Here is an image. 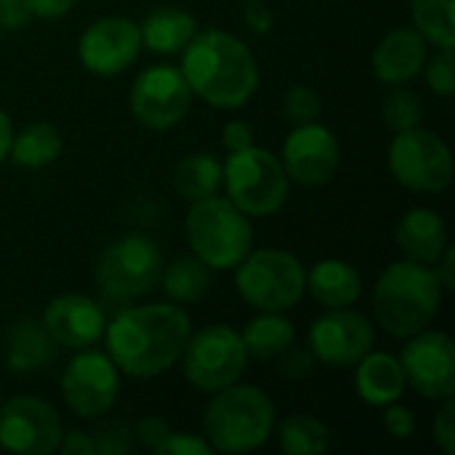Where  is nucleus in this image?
<instances>
[{
    "mask_svg": "<svg viewBox=\"0 0 455 455\" xmlns=\"http://www.w3.org/2000/svg\"><path fill=\"white\" fill-rule=\"evenodd\" d=\"M189 333V315L179 304L128 307L104 328L109 360L120 373L133 379H155L171 371Z\"/></svg>",
    "mask_w": 455,
    "mask_h": 455,
    "instance_id": "obj_1",
    "label": "nucleus"
},
{
    "mask_svg": "<svg viewBox=\"0 0 455 455\" xmlns=\"http://www.w3.org/2000/svg\"><path fill=\"white\" fill-rule=\"evenodd\" d=\"M181 75L205 104L237 109L259 88V67L251 48L224 29H197L181 51Z\"/></svg>",
    "mask_w": 455,
    "mask_h": 455,
    "instance_id": "obj_2",
    "label": "nucleus"
},
{
    "mask_svg": "<svg viewBox=\"0 0 455 455\" xmlns=\"http://www.w3.org/2000/svg\"><path fill=\"white\" fill-rule=\"evenodd\" d=\"M443 285L432 267L419 261L389 264L373 288V309L379 325L397 336L411 339L432 325L443 301Z\"/></svg>",
    "mask_w": 455,
    "mask_h": 455,
    "instance_id": "obj_3",
    "label": "nucleus"
},
{
    "mask_svg": "<svg viewBox=\"0 0 455 455\" xmlns=\"http://www.w3.org/2000/svg\"><path fill=\"white\" fill-rule=\"evenodd\" d=\"M277 413L269 395L253 384H229L213 392L203 429L213 453H251L275 435Z\"/></svg>",
    "mask_w": 455,
    "mask_h": 455,
    "instance_id": "obj_4",
    "label": "nucleus"
},
{
    "mask_svg": "<svg viewBox=\"0 0 455 455\" xmlns=\"http://www.w3.org/2000/svg\"><path fill=\"white\" fill-rule=\"evenodd\" d=\"M187 240L192 256L211 269H235L253 248V227L229 197H205L189 203Z\"/></svg>",
    "mask_w": 455,
    "mask_h": 455,
    "instance_id": "obj_5",
    "label": "nucleus"
},
{
    "mask_svg": "<svg viewBox=\"0 0 455 455\" xmlns=\"http://www.w3.org/2000/svg\"><path fill=\"white\" fill-rule=\"evenodd\" d=\"M235 288L256 312H288L307 293V269L288 251H251L235 267Z\"/></svg>",
    "mask_w": 455,
    "mask_h": 455,
    "instance_id": "obj_6",
    "label": "nucleus"
},
{
    "mask_svg": "<svg viewBox=\"0 0 455 455\" xmlns=\"http://www.w3.org/2000/svg\"><path fill=\"white\" fill-rule=\"evenodd\" d=\"M221 184L227 197L245 216H272L277 213L291 189V179L277 155L261 147H248L240 152H229L221 165Z\"/></svg>",
    "mask_w": 455,
    "mask_h": 455,
    "instance_id": "obj_7",
    "label": "nucleus"
},
{
    "mask_svg": "<svg viewBox=\"0 0 455 455\" xmlns=\"http://www.w3.org/2000/svg\"><path fill=\"white\" fill-rule=\"evenodd\" d=\"M163 272L160 248L144 235H125L104 248L96 264V283L107 301L128 304L147 296Z\"/></svg>",
    "mask_w": 455,
    "mask_h": 455,
    "instance_id": "obj_8",
    "label": "nucleus"
},
{
    "mask_svg": "<svg viewBox=\"0 0 455 455\" xmlns=\"http://www.w3.org/2000/svg\"><path fill=\"white\" fill-rule=\"evenodd\" d=\"M179 360L187 381L195 389L213 395L240 381L248 365V352L240 331L229 325H205L197 333H189Z\"/></svg>",
    "mask_w": 455,
    "mask_h": 455,
    "instance_id": "obj_9",
    "label": "nucleus"
},
{
    "mask_svg": "<svg viewBox=\"0 0 455 455\" xmlns=\"http://www.w3.org/2000/svg\"><path fill=\"white\" fill-rule=\"evenodd\" d=\"M389 171L405 189L437 195L453 181V152L435 131L421 125L397 131L389 144Z\"/></svg>",
    "mask_w": 455,
    "mask_h": 455,
    "instance_id": "obj_10",
    "label": "nucleus"
},
{
    "mask_svg": "<svg viewBox=\"0 0 455 455\" xmlns=\"http://www.w3.org/2000/svg\"><path fill=\"white\" fill-rule=\"evenodd\" d=\"M192 104V91L179 67H147L131 85V115L152 131H168L184 120Z\"/></svg>",
    "mask_w": 455,
    "mask_h": 455,
    "instance_id": "obj_11",
    "label": "nucleus"
},
{
    "mask_svg": "<svg viewBox=\"0 0 455 455\" xmlns=\"http://www.w3.org/2000/svg\"><path fill=\"white\" fill-rule=\"evenodd\" d=\"M120 392V371L104 352H77L61 376V397L80 419L104 416Z\"/></svg>",
    "mask_w": 455,
    "mask_h": 455,
    "instance_id": "obj_12",
    "label": "nucleus"
},
{
    "mask_svg": "<svg viewBox=\"0 0 455 455\" xmlns=\"http://www.w3.org/2000/svg\"><path fill=\"white\" fill-rule=\"evenodd\" d=\"M61 419L56 408L37 397H13L0 405V448L19 455H48L59 451Z\"/></svg>",
    "mask_w": 455,
    "mask_h": 455,
    "instance_id": "obj_13",
    "label": "nucleus"
},
{
    "mask_svg": "<svg viewBox=\"0 0 455 455\" xmlns=\"http://www.w3.org/2000/svg\"><path fill=\"white\" fill-rule=\"evenodd\" d=\"M400 365L408 387H413L421 397L435 403L453 400L455 347L448 333L421 331L411 336L400 355Z\"/></svg>",
    "mask_w": 455,
    "mask_h": 455,
    "instance_id": "obj_14",
    "label": "nucleus"
},
{
    "mask_svg": "<svg viewBox=\"0 0 455 455\" xmlns=\"http://www.w3.org/2000/svg\"><path fill=\"white\" fill-rule=\"evenodd\" d=\"M376 344V331L371 320L352 307L325 309L309 328V352L317 363L331 368L357 365Z\"/></svg>",
    "mask_w": 455,
    "mask_h": 455,
    "instance_id": "obj_15",
    "label": "nucleus"
},
{
    "mask_svg": "<svg viewBox=\"0 0 455 455\" xmlns=\"http://www.w3.org/2000/svg\"><path fill=\"white\" fill-rule=\"evenodd\" d=\"M280 163L291 181L301 187H323L341 165V144L328 125H320L317 120L304 123L285 136Z\"/></svg>",
    "mask_w": 455,
    "mask_h": 455,
    "instance_id": "obj_16",
    "label": "nucleus"
},
{
    "mask_svg": "<svg viewBox=\"0 0 455 455\" xmlns=\"http://www.w3.org/2000/svg\"><path fill=\"white\" fill-rule=\"evenodd\" d=\"M139 53H141L139 24H133L125 16L96 19L83 29L77 40L80 64L99 77H115L125 72L131 64H136Z\"/></svg>",
    "mask_w": 455,
    "mask_h": 455,
    "instance_id": "obj_17",
    "label": "nucleus"
},
{
    "mask_svg": "<svg viewBox=\"0 0 455 455\" xmlns=\"http://www.w3.org/2000/svg\"><path fill=\"white\" fill-rule=\"evenodd\" d=\"M40 323H43V328L48 331V336L53 339L56 347H61V349H88L99 339H104L107 315L93 299L80 296V293H67V296L53 299L45 307Z\"/></svg>",
    "mask_w": 455,
    "mask_h": 455,
    "instance_id": "obj_18",
    "label": "nucleus"
},
{
    "mask_svg": "<svg viewBox=\"0 0 455 455\" xmlns=\"http://www.w3.org/2000/svg\"><path fill=\"white\" fill-rule=\"evenodd\" d=\"M427 61V40L413 27H397L373 51V72L387 85L411 83Z\"/></svg>",
    "mask_w": 455,
    "mask_h": 455,
    "instance_id": "obj_19",
    "label": "nucleus"
},
{
    "mask_svg": "<svg viewBox=\"0 0 455 455\" xmlns=\"http://www.w3.org/2000/svg\"><path fill=\"white\" fill-rule=\"evenodd\" d=\"M408 389L400 357L387 352H368L355 371V392L371 408H387L397 403Z\"/></svg>",
    "mask_w": 455,
    "mask_h": 455,
    "instance_id": "obj_20",
    "label": "nucleus"
},
{
    "mask_svg": "<svg viewBox=\"0 0 455 455\" xmlns=\"http://www.w3.org/2000/svg\"><path fill=\"white\" fill-rule=\"evenodd\" d=\"M397 245L405 259L432 267L448 245V227L437 211L411 208L397 224Z\"/></svg>",
    "mask_w": 455,
    "mask_h": 455,
    "instance_id": "obj_21",
    "label": "nucleus"
},
{
    "mask_svg": "<svg viewBox=\"0 0 455 455\" xmlns=\"http://www.w3.org/2000/svg\"><path fill=\"white\" fill-rule=\"evenodd\" d=\"M307 291L325 309H347L360 301L363 277L344 259H323L309 269Z\"/></svg>",
    "mask_w": 455,
    "mask_h": 455,
    "instance_id": "obj_22",
    "label": "nucleus"
},
{
    "mask_svg": "<svg viewBox=\"0 0 455 455\" xmlns=\"http://www.w3.org/2000/svg\"><path fill=\"white\" fill-rule=\"evenodd\" d=\"M141 45L157 56H176L197 35V21L184 8H157L139 24Z\"/></svg>",
    "mask_w": 455,
    "mask_h": 455,
    "instance_id": "obj_23",
    "label": "nucleus"
},
{
    "mask_svg": "<svg viewBox=\"0 0 455 455\" xmlns=\"http://www.w3.org/2000/svg\"><path fill=\"white\" fill-rule=\"evenodd\" d=\"M56 344L43 328L40 320H21L11 328L5 344V365L13 373H32L40 371L53 360Z\"/></svg>",
    "mask_w": 455,
    "mask_h": 455,
    "instance_id": "obj_24",
    "label": "nucleus"
},
{
    "mask_svg": "<svg viewBox=\"0 0 455 455\" xmlns=\"http://www.w3.org/2000/svg\"><path fill=\"white\" fill-rule=\"evenodd\" d=\"M240 336L248 360H277L291 344H296V328L285 312H261L243 328Z\"/></svg>",
    "mask_w": 455,
    "mask_h": 455,
    "instance_id": "obj_25",
    "label": "nucleus"
},
{
    "mask_svg": "<svg viewBox=\"0 0 455 455\" xmlns=\"http://www.w3.org/2000/svg\"><path fill=\"white\" fill-rule=\"evenodd\" d=\"M173 187L187 203H197V200L219 195L221 160L213 152H192L181 157L173 171Z\"/></svg>",
    "mask_w": 455,
    "mask_h": 455,
    "instance_id": "obj_26",
    "label": "nucleus"
},
{
    "mask_svg": "<svg viewBox=\"0 0 455 455\" xmlns=\"http://www.w3.org/2000/svg\"><path fill=\"white\" fill-rule=\"evenodd\" d=\"M59 155H61V133L51 123L24 125L19 133H13L11 149H8V157L16 165L29 168V171H37V168L56 163Z\"/></svg>",
    "mask_w": 455,
    "mask_h": 455,
    "instance_id": "obj_27",
    "label": "nucleus"
},
{
    "mask_svg": "<svg viewBox=\"0 0 455 455\" xmlns=\"http://www.w3.org/2000/svg\"><path fill=\"white\" fill-rule=\"evenodd\" d=\"M160 280L173 304H195L211 291V267L197 256H181L160 272Z\"/></svg>",
    "mask_w": 455,
    "mask_h": 455,
    "instance_id": "obj_28",
    "label": "nucleus"
},
{
    "mask_svg": "<svg viewBox=\"0 0 455 455\" xmlns=\"http://www.w3.org/2000/svg\"><path fill=\"white\" fill-rule=\"evenodd\" d=\"M277 443L288 455L325 453L331 445V429L317 416L296 413L277 427Z\"/></svg>",
    "mask_w": 455,
    "mask_h": 455,
    "instance_id": "obj_29",
    "label": "nucleus"
},
{
    "mask_svg": "<svg viewBox=\"0 0 455 455\" xmlns=\"http://www.w3.org/2000/svg\"><path fill=\"white\" fill-rule=\"evenodd\" d=\"M455 0H411L413 29L437 48H455Z\"/></svg>",
    "mask_w": 455,
    "mask_h": 455,
    "instance_id": "obj_30",
    "label": "nucleus"
},
{
    "mask_svg": "<svg viewBox=\"0 0 455 455\" xmlns=\"http://www.w3.org/2000/svg\"><path fill=\"white\" fill-rule=\"evenodd\" d=\"M381 117L387 123V128L397 131H408L421 125L424 117V101L416 91L405 88V85H392V91L387 93L384 104H381Z\"/></svg>",
    "mask_w": 455,
    "mask_h": 455,
    "instance_id": "obj_31",
    "label": "nucleus"
},
{
    "mask_svg": "<svg viewBox=\"0 0 455 455\" xmlns=\"http://www.w3.org/2000/svg\"><path fill=\"white\" fill-rule=\"evenodd\" d=\"M283 109H285V117L293 123V125H304V123H315L320 117V96L315 88L309 85H291L288 93H285V101H283Z\"/></svg>",
    "mask_w": 455,
    "mask_h": 455,
    "instance_id": "obj_32",
    "label": "nucleus"
},
{
    "mask_svg": "<svg viewBox=\"0 0 455 455\" xmlns=\"http://www.w3.org/2000/svg\"><path fill=\"white\" fill-rule=\"evenodd\" d=\"M424 77H427V85L437 93V96H443V99H448V96H453L455 93V53L453 48H440L437 53H435V59H429V61H424Z\"/></svg>",
    "mask_w": 455,
    "mask_h": 455,
    "instance_id": "obj_33",
    "label": "nucleus"
},
{
    "mask_svg": "<svg viewBox=\"0 0 455 455\" xmlns=\"http://www.w3.org/2000/svg\"><path fill=\"white\" fill-rule=\"evenodd\" d=\"M93 451L101 455H125L133 445V432L123 421H107L93 435Z\"/></svg>",
    "mask_w": 455,
    "mask_h": 455,
    "instance_id": "obj_34",
    "label": "nucleus"
},
{
    "mask_svg": "<svg viewBox=\"0 0 455 455\" xmlns=\"http://www.w3.org/2000/svg\"><path fill=\"white\" fill-rule=\"evenodd\" d=\"M315 365H317V360H315V355L309 352V347L301 349V347L291 344V347L277 357V368H280V373H283L285 379H307V376H312Z\"/></svg>",
    "mask_w": 455,
    "mask_h": 455,
    "instance_id": "obj_35",
    "label": "nucleus"
},
{
    "mask_svg": "<svg viewBox=\"0 0 455 455\" xmlns=\"http://www.w3.org/2000/svg\"><path fill=\"white\" fill-rule=\"evenodd\" d=\"M435 443L445 455H455V405L453 400H443V408L437 411L432 421Z\"/></svg>",
    "mask_w": 455,
    "mask_h": 455,
    "instance_id": "obj_36",
    "label": "nucleus"
},
{
    "mask_svg": "<svg viewBox=\"0 0 455 455\" xmlns=\"http://www.w3.org/2000/svg\"><path fill=\"white\" fill-rule=\"evenodd\" d=\"M213 448L208 445L205 437H195L187 432H173L165 437V443L160 445L157 455H211Z\"/></svg>",
    "mask_w": 455,
    "mask_h": 455,
    "instance_id": "obj_37",
    "label": "nucleus"
},
{
    "mask_svg": "<svg viewBox=\"0 0 455 455\" xmlns=\"http://www.w3.org/2000/svg\"><path fill=\"white\" fill-rule=\"evenodd\" d=\"M381 424H384L387 435L395 437V440H408V437H413V432H416V416H413L408 408L397 405V403H392V405L384 408Z\"/></svg>",
    "mask_w": 455,
    "mask_h": 455,
    "instance_id": "obj_38",
    "label": "nucleus"
},
{
    "mask_svg": "<svg viewBox=\"0 0 455 455\" xmlns=\"http://www.w3.org/2000/svg\"><path fill=\"white\" fill-rule=\"evenodd\" d=\"M168 435H171V427H168V421H165L163 416H147V419H141V424H139V429H136L139 443H141L144 448H149L152 453L160 451V445L165 443Z\"/></svg>",
    "mask_w": 455,
    "mask_h": 455,
    "instance_id": "obj_39",
    "label": "nucleus"
},
{
    "mask_svg": "<svg viewBox=\"0 0 455 455\" xmlns=\"http://www.w3.org/2000/svg\"><path fill=\"white\" fill-rule=\"evenodd\" d=\"M221 141L229 152H240L253 147V128L245 120H229L221 131Z\"/></svg>",
    "mask_w": 455,
    "mask_h": 455,
    "instance_id": "obj_40",
    "label": "nucleus"
},
{
    "mask_svg": "<svg viewBox=\"0 0 455 455\" xmlns=\"http://www.w3.org/2000/svg\"><path fill=\"white\" fill-rule=\"evenodd\" d=\"M29 19L27 0H0V29H21Z\"/></svg>",
    "mask_w": 455,
    "mask_h": 455,
    "instance_id": "obj_41",
    "label": "nucleus"
},
{
    "mask_svg": "<svg viewBox=\"0 0 455 455\" xmlns=\"http://www.w3.org/2000/svg\"><path fill=\"white\" fill-rule=\"evenodd\" d=\"M272 21H275V16H272V11H269V5L264 3V0H248L245 3V24L253 29V32H269V27H272Z\"/></svg>",
    "mask_w": 455,
    "mask_h": 455,
    "instance_id": "obj_42",
    "label": "nucleus"
},
{
    "mask_svg": "<svg viewBox=\"0 0 455 455\" xmlns=\"http://www.w3.org/2000/svg\"><path fill=\"white\" fill-rule=\"evenodd\" d=\"M435 275L443 285V291H453L455 288V248H451V243L445 245V251L440 253V259L435 261Z\"/></svg>",
    "mask_w": 455,
    "mask_h": 455,
    "instance_id": "obj_43",
    "label": "nucleus"
},
{
    "mask_svg": "<svg viewBox=\"0 0 455 455\" xmlns=\"http://www.w3.org/2000/svg\"><path fill=\"white\" fill-rule=\"evenodd\" d=\"M75 0H27L29 13L37 19H61L69 13Z\"/></svg>",
    "mask_w": 455,
    "mask_h": 455,
    "instance_id": "obj_44",
    "label": "nucleus"
},
{
    "mask_svg": "<svg viewBox=\"0 0 455 455\" xmlns=\"http://www.w3.org/2000/svg\"><path fill=\"white\" fill-rule=\"evenodd\" d=\"M59 451L64 455H91L93 451V440L91 435L85 432H64L61 435V443H59Z\"/></svg>",
    "mask_w": 455,
    "mask_h": 455,
    "instance_id": "obj_45",
    "label": "nucleus"
},
{
    "mask_svg": "<svg viewBox=\"0 0 455 455\" xmlns=\"http://www.w3.org/2000/svg\"><path fill=\"white\" fill-rule=\"evenodd\" d=\"M11 139H13V123L8 117V112L0 107V163L8 157V149H11Z\"/></svg>",
    "mask_w": 455,
    "mask_h": 455,
    "instance_id": "obj_46",
    "label": "nucleus"
}]
</instances>
